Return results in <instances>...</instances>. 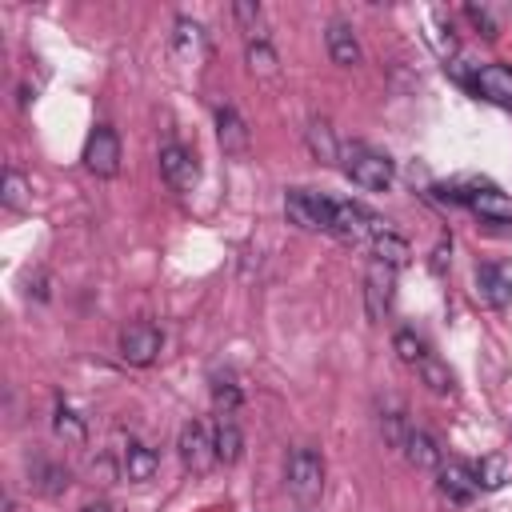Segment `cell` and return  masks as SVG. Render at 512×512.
Instances as JSON below:
<instances>
[{
	"label": "cell",
	"instance_id": "obj_1",
	"mask_svg": "<svg viewBox=\"0 0 512 512\" xmlns=\"http://www.w3.org/2000/svg\"><path fill=\"white\" fill-rule=\"evenodd\" d=\"M340 160H344V176L352 184H360L364 192H388L392 180H396V164L392 156L368 148V144H344L340 148Z\"/></svg>",
	"mask_w": 512,
	"mask_h": 512
},
{
	"label": "cell",
	"instance_id": "obj_2",
	"mask_svg": "<svg viewBox=\"0 0 512 512\" xmlns=\"http://www.w3.org/2000/svg\"><path fill=\"white\" fill-rule=\"evenodd\" d=\"M284 480H288V492L300 504H316L324 496V460H320V452L316 448H292L288 464H284Z\"/></svg>",
	"mask_w": 512,
	"mask_h": 512
},
{
	"label": "cell",
	"instance_id": "obj_3",
	"mask_svg": "<svg viewBox=\"0 0 512 512\" xmlns=\"http://www.w3.org/2000/svg\"><path fill=\"white\" fill-rule=\"evenodd\" d=\"M332 208H336V200L308 192V188H292L284 196V216L300 232H332Z\"/></svg>",
	"mask_w": 512,
	"mask_h": 512
},
{
	"label": "cell",
	"instance_id": "obj_4",
	"mask_svg": "<svg viewBox=\"0 0 512 512\" xmlns=\"http://www.w3.org/2000/svg\"><path fill=\"white\" fill-rule=\"evenodd\" d=\"M380 232H384V220L376 212H368L356 200H336V208H332V236H340L348 244H364V240H376Z\"/></svg>",
	"mask_w": 512,
	"mask_h": 512
},
{
	"label": "cell",
	"instance_id": "obj_5",
	"mask_svg": "<svg viewBox=\"0 0 512 512\" xmlns=\"http://www.w3.org/2000/svg\"><path fill=\"white\" fill-rule=\"evenodd\" d=\"M160 348H164V336L148 320H136V324H128L120 332V360L132 364V368H148L160 356Z\"/></svg>",
	"mask_w": 512,
	"mask_h": 512
},
{
	"label": "cell",
	"instance_id": "obj_6",
	"mask_svg": "<svg viewBox=\"0 0 512 512\" xmlns=\"http://www.w3.org/2000/svg\"><path fill=\"white\" fill-rule=\"evenodd\" d=\"M120 136L108 128V124H96L92 128V136H88V144H84V168L92 172V176H116L120 172Z\"/></svg>",
	"mask_w": 512,
	"mask_h": 512
},
{
	"label": "cell",
	"instance_id": "obj_7",
	"mask_svg": "<svg viewBox=\"0 0 512 512\" xmlns=\"http://www.w3.org/2000/svg\"><path fill=\"white\" fill-rule=\"evenodd\" d=\"M176 452H180V464L196 476H204L212 464H216V448H212V436L200 420H188L180 428V440H176Z\"/></svg>",
	"mask_w": 512,
	"mask_h": 512
},
{
	"label": "cell",
	"instance_id": "obj_8",
	"mask_svg": "<svg viewBox=\"0 0 512 512\" xmlns=\"http://www.w3.org/2000/svg\"><path fill=\"white\" fill-rule=\"evenodd\" d=\"M160 180L172 192H192L200 180V164L184 144H164L160 148Z\"/></svg>",
	"mask_w": 512,
	"mask_h": 512
},
{
	"label": "cell",
	"instance_id": "obj_9",
	"mask_svg": "<svg viewBox=\"0 0 512 512\" xmlns=\"http://www.w3.org/2000/svg\"><path fill=\"white\" fill-rule=\"evenodd\" d=\"M468 88L488 100V104H500V108H512V64H484L472 72Z\"/></svg>",
	"mask_w": 512,
	"mask_h": 512
},
{
	"label": "cell",
	"instance_id": "obj_10",
	"mask_svg": "<svg viewBox=\"0 0 512 512\" xmlns=\"http://www.w3.org/2000/svg\"><path fill=\"white\" fill-rule=\"evenodd\" d=\"M476 296H480L488 308L512 304V264H504V260L480 264V268H476Z\"/></svg>",
	"mask_w": 512,
	"mask_h": 512
},
{
	"label": "cell",
	"instance_id": "obj_11",
	"mask_svg": "<svg viewBox=\"0 0 512 512\" xmlns=\"http://www.w3.org/2000/svg\"><path fill=\"white\" fill-rule=\"evenodd\" d=\"M392 292H396V268L372 260L368 276H364V300H368V316L372 320H384V312L392 308Z\"/></svg>",
	"mask_w": 512,
	"mask_h": 512
},
{
	"label": "cell",
	"instance_id": "obj_12",
	"mask_svg": "<svg viewBox=\"0 0 512 512\" xmlns=\"http://www.w3.org/2000/svg\"><path fill=\"white\" fill-rule=\"evenodd\" d=\"M436 488H440L444 500L468 504V500L476 496V472H472L468 464H460V460H448V464L436 468Z\"/></svg>",
	"mask_w": 512,
	"mask_h": 512
},
{
	"label": "cell",
	"instance_id": "obj_13",
	"mask_svg": "<svg viewBox=\"0 0 512 512\" xmlns=\"http://www.w3.org/2000/svg\"><path fill=\"white\" fill-rule=\"evenodd\" d=\"M464 204H468L476 216H484L488 224H512V200H508L504 192L488 188V184H476Z\"/></svg>",
	"mask_w": 512,
	"mask_h": 512
},
{
	"label": "cell",
	"instance_id": "obj_14",
	"mask_svg": "<svg viewBox=\"0 0 512 512\" xmlns=\"http://www.w3.org/2000/svg\"><path fill=\"white\" fill-rule=\"evenodd\" d=\"M324 44H328L332 64H340V68H356V64H360V40H356L352 24L332 20V24H328V32H324Z\"/></svg>",
	"mask_w": 512,
	"mask_h": 512
},
{
	"label": "cell",
	"instance_id": "obj_15",
	"mask_svg": "<svg viewBox=\"0 0 512 512\" xmlns=\"http://www.w3.org/2000/svg\"><path fill=\"white\" fill-rule=\"evenodd\" d=\"M216 140H220L224 156H244L248 152V128H244L240 112L228 108V104L216 108Z\"/></svg>",
	"mask_w": 512,
	"mask_h": 512
},
{
	"label": "cell",
	"instance_id": "obj_16",
	"mask_svg": "<svg viewBox=\"0 0 512 512\" xmlns=\"http://www.w3.org/2000/svg\"><path fill=\"white\" fill-rule=\"evenodd\" d=\"M404 456H408V464H412V468H420V472H436V468L444 464L440 444H436L428 432H420V428H412V432H408V440H404Z\"/></svg>",
	"mask_w": 512,
	"mask_h": 512
},
{
	"label": "cell",
	"instance_id": "obj_17",
	"mask_svg": "<svg viewBox=\"0 0 512 512\" xmlns=\"http://www.w3.org/2000/svg\"><path fill=\"white\" fill-rule=\"evenodd\" d=\"M212 448H216V464H236V460L244 456V432L236 428L232 416H220V420H216Z\"/></svg>",
	"mask_w": 512,
	"mask_h": 512
},
{
	"label": "cell",
	"instance_id": "obj_18",
	"mask_svg": "<svg viewBox=\"0 0 512 512\" xmlns=\"http://www.w3.org/2000/svg\"><path fill=\"white\" fill-rule=\"evenodd\" d=\"M156 468H160V456H156L148 444L132 440V444L124 448V476H128L132 484H148V480L156 476Z\"/></svg>",
	"mask_w": 512,
	"mask_h": 512
},
{
	"label": "cell",
	"instance_id": "obj_19",
	"mask_svg": "<svg viewBox=\"0 0 512 512\" xmlns=\"http://www.w3.org/2000/svg\"><path fill=\"white\" fill-rule=\"evenodd\" d=\"M304 136H308V148H312V156L320 164H336L340 160V140H336V132H332V124L324 116L308 120V132Z\"/></svg>",
	"mask_w": 512,
	"mask_h": 512
},
{
	"label": "cell",
	"instance_id": "obj_20",
	"mask_svg": "<svg viewBox=\"0 0 512 512\" xmlns=\"http://www.w3.org/2000/svg\"><path fill=\"white\" fill-rule=\"evenodd\" d=\"M472 472H476V488H480V492H500V488L512 480V468H508V460H504L500 452H488Z\"/></svg>",
	"mask_w": 512,
	"mask_h": 512
},
{
	"label": "cell",
	"instance_id": "obj_21",
	"mask_svg": "<svg viewBox=\"0 0 512 512\" xmlns=\"http://www.w3.org/2000/svg\"><path fill=\"white\" fill-rule=\"evenodd\" d=\"M372 252H376V260H380V264H388V268H404V264L412 260L408 240H404V236H396L392 228H384V232L372 240Z\"/></svg>",
	"mask_w": 512,
	"mask_h": 512
},
{
	"label": "cell",
	"instance_id": "obj_22",
	"mask_svg": "<svg viewBox=\"0 0 512 512\" xmlns=\"http://www.w3.org/2000/svg\"><path fill=\"white\" fill-rule=\"evenodd\" d=\"M416 372H420V380L436 392V396H452V388H456V376L448 372V364H440L436 356H424L420 364H416Z\"/></svg>",
	"mask_w": 512,
	"mask_h": 512
},
{
	"label": "cell",
	"instance_id": "obj_23",
	"mask_svg": "<svg viewBox=\"0 0 512 512\" xmlns=\"http://www.w3.org/2000/svg\"><path fill=\"white\" fill-rule=\"evenodd\" d=\"M52 432H56L64 444H84V440H88L84 420H80L72 408H64V404H56V412H52Z\"/></svg>",
	"mask_w": 512,
	"mask_h": 512
},
{
	"label": "cell",
	"instance_id": "obj_24",
	"mask_svg": "<svg viewBox=\"0 0 512 512\" xmlns=\"http://www.w3.org/2000/svg\"><path fill=\"white\" fill-rule=\"evenodd\" d=\"M36 488L44 492V496H60L64 488H68V468H60V464H48V460H40L36 464Z\"/></svg>",
	"mask_w": 512,
	"mask_h": 512
},
{
	"label": "cell",
	"instance_id": "obj_25",
	"mask_svg": "<svg viewBox=\"0 0 512 512\" xmlns=\"http://www.w3.org/2000/svg\"><path fill=\"white\" fill-rule=\"evenodd\" d=\"M248 68L260 72V76H272L276 72V48L264 36H252L248 40Z\"/></svg>",
	"mask_w": 512,
	"mask_h": 512
},
{
	"label": "cell",
	"instance_id": "obj_26",
	"mask_svg": "<svg viewBox=\"0 0 512 512\" xmlns=\"http://www.w3.org/2000/svg\"><path fill=\"white\" fill-rule=\"evenodd\" d=\"M176 48H180L184 56H196V52L204 48V28H200L196 20H188V16H180V20H176Z\"/></svg>",
	"mask_w": 512,
	"mask_h": 512
},
{
	"label": "cell",
	"instance_id": "obj_27",
	"mask_svg": "<svg viewBox=\"0 0 512 512\" xmlns=\"http://www.w3.org/2000/svg\"><path fill=\"white\" fill-rule=\"evenodd\" d=\"M4 204H8L12 212H24V208H28V180H24L16 168L4 172Z\"/></svg>",
	"mask_w": 512,
	"mask_h": 512
},
{
	"label": "cell",
	"instance_id": "obj_28",
	"mask_svg": "<svg viewBox=\"0 0 512 512\" xmlns=\"http://www.w3.org/2000/svg\"><path fill=\"white\" fill-rule=\"evenodd\" d=\"M240 400H244V396H240V388H236L232 380H224V376L212 380V404L220 408V416H232V412L240 408Z\"/></svg>",
	"mask_w": 512,
	"mask_h": 512
},
{
	"label": "cell",
	"instance_id": "obj_29",
	"mask_svg": "<svg viewBox=\"0 0 512 512\" xmlns=\"http://www.w3.org/2000/svg\"><path fill=\"white\" fill-rule=\"evenodd\" d=\"M392 348H396V356H400L404 364H420V360L428 356V352H424V344H420V336H416V332H408V328L392 336Z\"/></svg>",
	"mask_w": 512,
	"mask_h": 512
},
{
	"label": "cell",
	"instance_id": "obj_30",
	"mask_svg": "<svg viewBox=\"0 0 512 512\" xmlns=\"http://www.w3.org/2000/svg\"><path fill=\"white\" fill-rule=\"evenodd\" d=\"M464 16H468V20L480 28V36H484V40H496V36H500V24L492 20V12H488V8H476V4H468V8H464Z\"/></svg>",
	"mask_w": 512,
	"mask_h": 512
},
{
	"label": "cell",
	"instance_id": "obj_31",
	"mask_svg": "<svg viewBox=\"0 0 512 512\" xmlns=\"http://www.w3.org/2000/svg\"><path fill=\"white\" fill-rule=\"evenodd\" d=\"M232 16L248 28V32H256V24H260V4H252V0H240V4H232Z\"/></svg>",
	"mask_w": 512,
	"mask_h": 512
},
{
	"label": "cell",
	"instance_id": "obj_32",
	"mask_svg": "<svg viewBox=\"0 0 512 512\" xmlns=\"http://www.w3.org/2000/svg\"><path fill=\"white\" fill-rule=\"evenodd\" d=\"M448 256H452V244H448V240H440V244H436V252H432V272H436V276L448 268Z\"/></svg>",
	"mask_w": 512,
	"mask_h": 512
},
{
	"label": "cell",
	"instance_id": "obj_33",
	"mask_svg": "<svg viewBox=\"0 0 512 512\" xmlns=\"http://www.w3.org/2000/svg\"><path fill=\"white\" fill-rule=\"evenodd\" d=\"M80 512H112V504H84Z\"/></svg>",
	"mask_w": 512,
	"mask_h": 512
}]
</instances>
